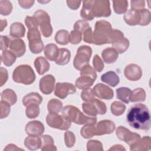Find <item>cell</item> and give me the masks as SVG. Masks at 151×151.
Returning <instances> with one entry per match:
<instances>
[{
  "label": "cell",
  "mask_w": 151,
  "mask_h": 151,
  "mask_svg": "<svg viewBox=\"0 0 151 151\" xmlns=\"http://www.w3.org/2000/svg\"><path fill=\"white\" fill-rule=\"evenodd\" d=\"M129 124L134 129L148 130L150 127V115L147 107L143 104L133 105L126 115Z\"/></svg>",
  "instance_id": "obj_1"
},
{
  "label": "cell",
  "mask_w": 151,
  "mask_h": 151,
  "mask_svg": "<svg viewBox=\"0 0 151 151\" xmlns=\"http://www.w3.org/2000/svg\"><path fill=\"white\" fill-rule=\"evenodd\" d=\"M25 23L28 29L27 38L29 41V50L34 54L41 52L44 47L36 20L33 17L27 16L25 19Z\"/></svg>",
  "instance_id": "obj_2"
},
{
  "label": "cell",
  "mask_w": 151,
  "mask_h": 151,
  "mask_svg": "<svg viewBox=\"0 0 151 151\" xmlns=\"http://www.w3.org/2000/svg\"><path fill=\"white\" fill-rule=\"evenodd\" d=\"M62 115L71 122L77 124H94L97 122L96 117L87 116L82 113L77 107L71 105H67L63 109Z\"/></svg>",
  "instance_id": "obj_3"
},
{
  "label": "cell",
  "mask_w": 151,
  "mask_h": 151,
  "mask_svg": "<svg viewBox=\"0 0 151 151\" xmlns=\"http://www.w3.org/2000/svg\"><path fill=\"white\" fill-rule=\"evenodd\" d=\"M35 78V74L33 69L30 65L27 64L17 66L12 73L14 81L25 85L31 84L34 82Z\"/></svg>",
  "instance_id": "obj_4"
},
{
  "label": "cell",
  "mask_w": 151,
  "mask_h": 151,
  "mask_svg": "<svg viewBox=\"0 0 151 151\" xmlns=\"http://www.w3.org/2000/svg\"><path fill=\"white\" fill-rule=\"evenodd\" d=\"M111 29V25L109 22L106 20L97 21L93 32V44L96 45L107 44L108 36Z\"/></svg>",
  "instance_id": "obj_5"
},
{
  "label": "cell",
  "mask_w": 151,
  "mask_h": 151,
  "mask_svg": "<svg viewBox=\"0 0 151 151\" xmlns=\"http://www.w3.org/2000/svg\"><path fill=\"white\" fill-rule=\"evenodd\" d=\"M33 17L36 20L40 27L42 35L46 37H50L52 33V27L51 25V19L48 14L42 9L35 12Z\"/></svg>",
  "instance_id": "obj_6"
},
{
  "label": "cell",
  "mask_w": 151,
  "mask_h": 151,
  "mask_svg": "<svg viewBox=\"0 0 151 151\" xmlns=\"http://www.w3.org/2000/svg\"><path fill=\"white\" fill-rule=\"evenodd\" d=\"M92 54V49L87 45L78 47L73 60V65L76 69L80 70L83 67L88 64Z\"/></svg>",
  "instance_id": "obj_7"
},
{
  "label": "cell",
  "mask_w": 151,
  "mask_h": 151,
  "mask_svg": "<svg viewBox=\"0 0 151 151\" xmlns=\"http://www.w3.org/2000/svg\"><path fill=\"white\" fill-rule=\"evenodd\" d=\"M90 4L94 17H108L111 15L110 1L106 0L90 1Z\"/></svg>",
  "instance_id": "obj_8"
},
{
  "label": "cell",
  "mask_w": 151,
  "mask_h": 151,
  "mask_svg": "<svg viewBox=\"0 0 151 151\" xmlns=\"http://www.w3.org/2000/svg\"><path fill=\"white\" fill-rule=\"evenodd\" d=\"M46 122L50 127L62 130H68L71 125L70 121L58 113H50L46 117Z\"/></svg>",
  "instance_id": "obj_9"
},
{
  "label": "cell",
  "mask_w": 151,
  "mask_h": 151,
  "mask_svg": "<svg viewBox=\"0 0 151 151\" xmlns=\"http://www.w3.org/2000/svg\"><path fill=\"white\" fill-rule=\"evenodd\" d=\"M116 134L119 139L125 142L130 146L135 144L141 138L139 134L132 133L128 129L123 126L117 127Z\"/></svg>",
  "instance_id": "obj_10"
},
{
  "label": "cell",
  "mask_w": 151,
  "mask_h": 151,
  "mask_svg": "<svg viewBox=\"0 0 151 151\" xmlns=\"http://www.w3.org/2000/svg\"><path fill=\"white\" fill-rule=\"evenodd\" d=\"M54 94L60 99H64L69 94H74L76 92V87L70 83H57L54 89Z\"/></svg>",
  "instance_id": "obj_11"
},
{
  "label": "cell",
  "mask_w": 151,
  "mask_h": 151,
  "mask_svg": "<svg viewBox=\"0 0 151 151\" xmlns=\"http://www.w3.org/2000/svg\"><path fill=\"white\" fill-rule=\"evenodd\" d=\"M55 79L51 74H48L41 78L39 83L40 90L44 94H50L54 90Z\"/></svg>",
  "instance_id": "obj_12"
},
{
  "label": "cell",
  "mask_w": 151,
  "mask_h": 151,
  "mask_svg": "<svg viewBox=\"0 0 151 151\" xmlns=\"http://www.w3.org/2000/svg\"><path fill=\"white\" fill-rule=\"evenodd\" d=\"M93 90L95 96L100 99L111 100L114 96L113 90L109 86L102 83L97 84Z\"/></svg>",
  "instance_id": "obj_13"
},
{
  "label": "cell",
  "mask_w": 151,
  "mask_h": 151,
  "mask_svg": "<svg viewBox=\"0 0 151 151\" xmlns=\"http://www.w3.org/2000/svg\"><path fill=\"white\" fill-rule=\"evenodd\" d=\"M124 74L127 79L136 81L140 79L142 76V68L137 64H130L124 70Z\"/></svg>",
  "instance_id": "obj_14"
},
{
  "label": "cell",
  "mask_w": 151,
  "mask_h": 151,
  "mask_svg": "<svg viewBox=\"0 0 151 151\" xmlns=\"http://www.w3.org/2000/svg\"><path fill=\"white\" fill-rule=\"evenodd\" d=\"M44 126L40 121L33 120L28 122L25 128L26 133L28 136H41L44 132Z\"/></svg>",
  "instance_id": "obj_15"
},
{
  "label": "cell",
  "mask_w": 151,
  "mask_h": 151,
  "mask_svg": "<svg viewBox=\"0 0 151 151\" xmlns=\"http://www.w3.org/2000/svg\"><path fill=\"white\" fill-rule=\"evenodd\" d=\"M96 136L110 134L115 130L116 126L114 122L110 120H103L96 124Z\"/></svg>",
  "instance_id": "obj_16"
},
{
  "label": "cell",
  "mask_w": 151,
  "mask_h": 151,
  "mask_svg": "<svg viewBox=\"0 0 151 151\" xmlns=\"http://www.w3.org/2000/svg\"><path fill=\"white\" fill-rule=\"evenodd\" d=\"M9 48L17 57H21L26 51V46L24 41L21 38L10 40Z\"/></svg>",
  "instance_id": "obj_17"
},
{
  "label": "cell",
  "mask_w": 151,
  "mask_h": 151,
  "mask_svg": "<svg viewBox=\"0 0 151 151\" xmlns=\"http://www.w3.org/2000/svg\"><path fill=\"white\" fill-rule=\"evenodd\" d=\"M124 20L129 25H139L140 22V15L139 11H134L132 9L126 11L124 15Z\"/></svg>",
  "instance_id": "obj_18"
},
{
  "label": "cell",
  "mask_w": 151,
  "mask_h": 151,
  "mask_svg": "<svg viewBox=\"0 0 151 151\" xmlns=\"http://www.w3.org/2000/svg\"><path fill=\"white\" fill-rule=\"evenodd\" d=\"M34 64L37 73L40 75L44 74L49 70L50 67L49 62L45 58L41 56L35 58Z\"/></svg>",
  "instance_id": "obj_19"
},
{
  "label": "cell",
  "mask_w": 151,
  "mask_h": 151,
  "mask_svg": "<svg viewBox=\"0 0 151 151\" xmlns=\"http://www.w3.org/2000/svg\"><path fill=\"white\" fill-rule=\"evenodd\" d=\"M25 28L21 22H15L10 26L9 34L13 38H19L24 37Z\"/></svg>",
  "instance_id": "obj_20"
},
{
  "label": "cell",
  "mask_w": 151,
  "mask_h": 151,
  "mask_svg": "<svg viewBox=\"0 0 151 151\" xmlns=\"http://www.w3.org/2000/svg\"><path fill=\"white\" fill-rule=\"evenodd\" d=\"M24 145L30 150H35L41 147L42 139L39 136H28L25 139Z\"/></svg>",
  "instance_id": "obj_21"
},
{
  "label": "cell",
  "mask_w": 151,
  "mask_h": 151,
  "mask_svg": "<svg viewBox=\"0 0 151 151\" xmlns=\"http://www.w3.org/2000/svg\"><path fill=\"white\" fill-rule=\"evenodd\" d=\"M151 147V139L149 136H144L143 138L130 146V150H149Z\"/></svg>",
  "instance_id": "obj_22"
},
{
  "label": "cell",
  "mask_w": 151,
  "mask_h": 151,
  "mask_svg": "<svg viewBox=\"0 0 151 151\" xmlns=\"http://www.w3.org/2000/svg\"><path fill=\"white\" fill-rule=\"evenodd\" d=\"M42 101V96L37 93L32 92L27 94L22 99V104L25 106L30 104H40Z\"/></svg>",
  "instance_id": "obj_23"
},
{
  "label": "cell",
  "mask_w": 151,
  "mask_h": 151,
  "mask_svg": "<svg viewBox=\"0 0 151 151\" xmlns=\"http://www.w3.org/2000/svg\"><path fill=\"white\" fill-rule=\"evenodd\" d=\"M101 80L111 87L116 86L120 82L119 76L113 71H109L103 74L101 76Z\"/></svg>",
  "instance_id": "obj_24"
},
{
  "label": "cell",
  "mask_w": 151,
  "mask_h": 151,
  "mask_svg": "<svg viewBox=\"0 0 151 151\" xmlns=\"http://www.w3.org/2000/svg\"><path fill=\"white\" fill-rule=\"evenodd\" d=\"M101 56L105 63L111 64L117 60L119 57V54L113 48H107L103 50Z\"/></svg>",
  "instance_id": "obj_25"
},
{
  "label": "cell",
  "mask_w": 151,
  "mask_h": 151,
  "mask_svg": "<svg viewBox=\"0 0 151 151\" xmlns=\"http://www.w3.org/2000/svg\"><path fill=\"white\" fill-rule=\"evenodd\" d=\"M44 52L45 57L48 60L55 61L59 52V48L55 44H48L44 47Z\"/></svg>",
  "instance_id": "obj_26"
},
{
  "label": "cell",
  "mask_w": 151,
  "mask_h": 151,
  "mask_svg": "<svg viewBox=\"0 0 151 151\" xmlns=\"http://www.w3.org/2000/svg\"><path fill=\"white\" fill-rule=\"evenodd\" d=\"M70 57L71 53L69 50L64 48H60L57 57L55 60V63L60 65H65L69 63Z\"/></svg>",
  "instance_id": "obj_27"
},
{
  "label": "cell",
  "mask_w": 151,
  "mask_h": 151,
  "mask_svg": "<svg viewBox=\"0 0 151 151\" xmlns=\"http://www.w3.org/2000/svg\"><path fill=\"white\" fill-rule=\"evenodd\" d=\"M1 98V100L7 102L11 106L15 104L17 101V96L15 92L9 88H6L2 91Z\"/></svg>",
  "instance_id": "obj_28"
},
{
  "label": "cell",
  "mask_w": 151,
  "mask_h": 151,
  "mask_svg": "<svg viewBox=\"0 0 151 151\" xmlns=\"http://www.w3.org/2000/svg\"><path fill=\"white\" fill-rule=\"evenodd\" d=\"M94 81H95L89 76H81L76 80L75 85L78 88L83 90L92 86Z\"/></svg>",
  "instance_id": "obj_29"
},
{
  "label": "cell",
  "mask_w": 151,
  "mask_h": 151,
  "mask_svg": "<svg viewBox=\"0 0 151 151\" xmlns=\"http://www.w3.org/2000/svg\"><path fill=\"white\" fill-rule=\"evenodd\" d=\"M129 45L130 42L129 40L123 37L112 43V48L114 49L118 54H122L128 49Z\"/></svg>",
  "instance_id": "obj_30"
},
{
  "label": "cell",
  "mask_w": 151,
  "mask_h": 151,
  "mask_svg": "<svg viewBox=\"0 0 151 151\" xmlns=\"http://www.w3.org/2000/svg\"><path fill=\"white\" fill-rule=\"evenodd\" d=\"M42 146L41 150L42 151H52L57 150V147L54 144V140L50 135L45 134L41 136Z\"/></svg>",
  "instance_id": "obj_31"
},
{
  "label": "cell",
  "mask_w": 151,
  "mask_h": 151,
  "mask_svg": "<svg viewBox=\"0 0 151 151\" xmlns=\"http://www.w3.org/2000/svg\"><path fill=\"white\" fill-rule=\"evenodd\" d=\"M146 99V93L143 88H137L134 89L129 96V101L132 102H143Z\"/></svg>",
  "instance_id": "obj_32"
},
{
  "label": "cell",
  "mask_w": 151,
  "mask_h": 151,
  "mask_svg": "<svg viewBox=\"0 0 151 151\" xmlns=\"http://www.w3.org/2000/svg\"><path fill=\"white\" fill-rule=\"evenodd\" d=\"M96 124H86L81 128L80 133L83 138L88 139L96 136Z\"/></svg>",
  "instance_id": "obj_33"
},
{
  "label": "cell",
  "mask_w": 151,
  "mask_h": 151,
  "mask_svg": "<svg viewBox=\"0 0 151 151\" xmlns=\"http://www.w3.org/2000/svg\"><path fill=\"white\" fill-rule=\"evenodd\" d=\"M80 15L85 21H91L94 19V16L92 14L90 1H84L83 2V7L80 11Z\"/></svg>",
  "instance_id": "obj_34"
},
{
  "label": "cell",
  "mask_w": 151,
  "mask_h": 151,
  "mask_svg": "<svg viewBox=\"0 0 151 151\" xmlns=\"http://www.w3.org/2000/svg\"><path fill=\"white\" fill-rule=\"evenodd\" d=\"M17 56L10 50H5L2 52L1 61L7 67L11 66L16 60Z\"/></svg>",
  "instance_id": "obj_35"
},
{
  "label": "cell",
  "mask_w": 151,
  "mask_h": 151,
  "mask_svg": "<svg viewBox=\"0 0 151 151\" xmlns=\"http://www.w3.org/2000/svg\"><path fill=\"white\" fill-rule=\"evenodd\" d=\"M131 90L129 88L126 87H119L116 89V96L118 99L121 100L122 101L129 104V96L131 93Z\"/></svg>",
  "instance_id": "obj_36"
},
{
  "label": "cell",
  "mask_w": 151,
  "mask_h": 151,
  "mask_svg": "<svg viewBox=\"0 0 151 151\" xmlns=\"http://www.w3.org/2000/svg\"><path fill=\"white\" fill-rule=\"evenodd\" d=\"M69 32L65 29H61L57 32L55 41L60 45H67L69 42Z\"/></svg>",
  "instance_id": "obj_37"
},
{
  "label": "cell",
  "mask_w": 151,
  "mask_h": 151,
  "mask_svg": "<svg viewBox=\"0 0 151 151\" xmlns=\"http://www.w3.org/2000/svg\"><path fill=\"white\" fill-rule=\"evenodd\" d=\"M63 103L62 102L56 99H51L47 104V109L50 113H58L62 109Z\"/></svg>",
  "instance_id": "obj_38"
},
{
  "label": "cell",
  "mask_w": 151,
  "mask_h": 151,
  "mask_svg": "<svg viewBox=\"0 0 151 151\" xmlns=\"http://www.w3.org/2000/svg\"><path fill=\"white\" fill-rule=\"evenodd\" d=\"M113 7L114 11L117 14H122L126 12L128 7V2L126 0L113 1Z\"/></svg>",
  "instance_id": "obj_39"
},
{
  "label": "cell",
  "mask_w": 151,
  "mask_h": 151,
  "mask_svg": "<svg viewBox=\"0 0 151 151\" xmlns=\"http://www.w3.org/2000/svg\"><path fill=\"white\" fill-rule=\"evenodd\" d=\"M110 110L113 115L119 116L124 112L126 110V106L120 101H114L111 104Z\"/></svg>",
  "instance_id": "obj_40"
},
{
  "label": "cell",
  "mask_w": 151,
  "mask_h": 151,
  "mask_svg": "<svg viewBox=\"0 0 151 151\" xmlns=\"http://www.w3.org/2000/svg\"><path fill=\"white\" fill-rule=\"evenodd\" d=\"M82 108L83 111L89 116L96 117L98 114L97 108L93 101L91 102L83 103Z\"/></svg>",
  "instance_id": "obj_41"
},
{
  "label": "cell",
  "mask_w": 151,
  "mask_h": 151,
  "mask_svg": "<svg viewBox=\"0 0 151 151\" xmlns=\"http://www.w3.org/2000/svg\"><path fill=\"white\" fill-rule=\"evenodd\" d=\"M25 114L28 119H35L39 116L40 107L38 104H30L27 106Z\"/></svg>",
  "instance_id": "obj_42"
},
{
  "label": "cell",
  "mask_w": 151,
  "mask_h": 151,
  "mask_svg": "<svg viewBox=\"0 0 151 151\" xmlns=\"http://www.w3.org/2000/svg\"><path fill=\"white\" fill-rule=\"evenodd\" d=\"M140 15V22L139 25L146 26L148 25L151 20V13L147 9H142L139 10Z\"/></svg>",
  "instance_id": "obj_43"
},
{
  "label": "cell",
  "mask_w": 151,
  "mask_h": 151,
  "mask_svg": "<svg viewBox=\"0 0 151 151\" xmlns=\"http://www.w3.org/2000/svg\"><path fill=\"white\" fill-rule=\"evenodd\" d=\"M12 10V5L9 1H0V14L2 15H8Z\"/></svg>",
  "instance_id": "obj_44"
},
{
  "label": "cell",
  "mask_w": 151,
  "mask_h": 151,
  "mask_svg": "<svg viewBox=\"0 0 151 151\" xmlns=\"http://www.w3.org/2000/svg\"><path fill=\"white\" fill-rule=\"evenodd\" d=\"M123 37L124 34L121 31L118 29H111L108 36L107 44H112Z\"/></svg>",
  "instance_id": "obj_45"
},
{
  "label": "cell",
  "mask_w": 151,
  "mask_h": 151,
  "mask_svg": "<svg viewBox=\"0 0 151 151\" xmlns=\"http://www.w3.org/2000/svg\"><path fill=\"white\" fill-rule=\"evenodd\" d=\"M81 97L86 102L93 101L95 99V94L93 90L90 88L83 89L81 93Z\"/></svg>",
  "instance_id": "obj_46"
},
{
  "label": "cell",
  "mask_w": 151,
  "mask_h": 151,
  "mask_svg": "<svg viewBox=\"0 0 151 151\" xmlns=\"http://www.w3.org/2000/svg\"><path fill=\"white\" fill-rule=\"evenodd\" d=\"M80 76H87L92 78L94 81L97 78L96 70L89 64L83 67L80 70Z\"/></svg>",
  "instance_id": "obj_47"
},
{
  "label": "cell",
  "mask_w": 151,
  "mask_h": 151,
  "mask_svg": "<svg viewBox=\"0 0 151 151\" xmlns=\"http://www.w3.org/2000/svg\"><path fill=\"white\" fill-rule=\"evenodd\" d=\"M87 149L88 151H102V143L96 140H91L87 143Z\"/></svg>",
  "instance_id": "obj_48"
},
{
  "label": "cell",
  "mask_w": 151,
  "mask_h": 151,
  "mask_svg": "<svg viewBox=\"0 0 151 151\" xmlns=\"http://www.w3.org/2000/svg\"><path fill=\"white\" fill-rule=\"evenodd\" d=\"M65 145L68 148L72 147L76 142V137L74 134L70 131H67L64 133Z\"/></svg>",
  "instance_id": "obj_49"
},
{
  "label": "cell",
  "mask_w": 151,
  "mask_h": 151,
  "mask_svg": "<svg viewBox=\"0 0 151 151\" xmlns=\"http://www.w3.org/2000/svg\"><path fill=\"white\" fill-rule=\"evenodd\" d=\"M90 27L88 23L85 20H78L74 23V29L83 34Z\"/></svg>",
  "instance_id": "obj_50"
},
{
  "label": "cell",
  "mask_w": 151,
  "mask_h": 151,
  "mask_svg": "<svg viewBox=\"0 0 151 151\" xmlns=\"http://www.w3.org/2000/svg\"><path fill=\"white\" fill-rule=\"evenodd\" d=\"M82 34L76 30L73 29L71 31L69 35V42L72 44H77L81 41Z\"/></svg>",
  "instance_id": "obj_51"
},
{
  "label": "cell",
  "mask_w": 151,
  "mask_h": 151,
  "mask_svg": "<svg viewBox=\"0 0 151 151\" xmlns=\"http://www.w3.org/2000/svg\"><path fill=\"white\" fill-rule=\"evenodd\" d=\"M10 104L7 102L1 100L0 101V113L1 119H4L8 116L10 113Z\"/></svg>",
  "instance_id": "obj_52"
},
{
  "label": "cell",
  "mask_w": 151,
  "mask_h": 151,
  "mask_svg": "<svg viewBox=\"0 0 151 151\" xmlns=\"http://www.w3.org/2000/svg\"><path fill=\"white\" fill-rule=\"evenodd\" d=\"M93 64L94 69L99 73L103 70L104 67L103 61L97 54H96L94 56V58L93 60Z\"/></svg>",
  "instance_id": "obj_53"
},
{
  "label": "cell",
  "mask_w": 151,
  "mask_h": 151,
  "mask_svg": "<svg viewBox=\"0 0 151 151\" xmlns=\"http://www.w3.org/2000/svg\"><path fill=\"white\" fill-rule=\"evenodd\" d=\"M94 103L96 105V107L97 110L98 114H104L107 111V107L104 102L102 101L95 99L93 100Z\"/></svg>",
  "instance_id": "obj_54"
},
{
  "label": "cell",
  "mask_w": 151,
  "mask_h": 151,
  "mask_svg": "<svg viewBox=\"0 0 151 151\" xmlns=\"http://www.w3.org/2000/svg\"><path fill=\"white\" fill-rule=\"evenodd\" d=\"M131 9L134 11H139L144 9L145 6V1H131Z\"/></svg>",
  "instance_id": "obj_55"
},
{
  "label": "cell",
  "mask_w": 151,
  "mask_h": 151,
  "mask_svg": "<svg viewBox=\"0 0 151 151\" xmlns=\"http://www.w3.org/2000/svg\"><path fill=\"white\" fill-rule=\"evenodd\" d=\"M10 39L6 36H0V48L2 51L6 50L9 45Z\"/></svg>",
  "instance_id": "obj_56"
},
{
  "label": "cell",
  "mask_w": 151,
  "mask_h": 151,
  "mask_svg": "<svg viewBox=\"0 0 151 151\" xmlns=\"http://www.w3.org/2000/svg\"><path fill=\"white\" fill-rule=\"evenodd\" d=\"M8 78V74L6 69L4 67L0 68V86L2 87L6 83Z\"/></svg>",
  "instance_id": "obj_57"
},
{
  "label": "cell",
  "mask_w": 151,
  "mask_h": 151,
  "mask_svg": "<svg viewBox=\"0 0 151 151\" xmlns=\"http://www.w3.org/2000/svg\"><path fill=\"white\" fill-rule=\"evenodd\" d=\"M83 40L89 44H93V32L91 27H89L83 33Z\"/></svg>",
  "instance_id": "obj_58"
},
{
  "label": "cell",
  "mask_w": 151,
  "mask_h": 151,
  "mask_svg": "<svg viewBox=\"0 0 151 151\" xmlns=\"http://www.w3.org/2000/svg\"><path fill=\"white\" fill-rule=\"evenodd\" d=\"M34 0H24V1H18V4L19 5L24 8V9H28L30 8L34 4Z\"/></svg>",
  "instance_id": "obj_59"
},
{
  "label": "cell",
  "mask_w": 151,
  "mask_h": 151,
  "mask_svg": "<svg viewBox=\"0 0 151 151\" xmlns=\"http://www.w3.org/2000/svg\"><path fill=\"white\" fill-rule=\"evenodd\" d=\"M66 2L68 6L73 10L77 9L81 2V1H67Z\"/></svg>",
  "instance_id": "obj_60"
},
{
  "label": "cell",
  "mask_w": 151,
  "mask_h": 151,
  "mask_svg": "<svg viewBox=\"0 0 151 151\" xmlns=\"http://www.w3.org/2000/svg\"><path fill=\"white\" fill-rule=\"evenodd\" d=\"M24 150L22 149L19 148L18 147L15 145L14 144H9L5 148H4V150Z\"/></svg>",
  "instance_id": "obj_61"
},
{
  "label": "cell",
  "mask_w": 151,
  "mask_h": 151,
  "mask_svg": "<svg viewBox=\"0 0 151 151\" xmlns=\"http://www.w3.org/2000/svg\"><path fill=\"white\" fill-rule=\"evenodd\" d=\"M109 150H126V149L121 145H115L112 146Z\"/></svg>",
  "instance_id": "obj_62"
},
{
  "label": "cell",
  "mask_w": 151,
  "mask_h": 151,
  "mask_svg": "<svg viewBox=\"0 0 151 151\" xmlns=\"http://www.w3.org/2000/svg\"><path fill=\"white\" fill-rule=\"evenodd\" d=\"M1 32H2L4 29L7 26V21L6 19H1Z\"/></svg>",
  "instance_id": "obj_63"
}]
</instances>
